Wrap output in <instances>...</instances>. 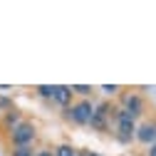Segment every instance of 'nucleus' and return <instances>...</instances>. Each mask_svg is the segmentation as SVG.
I'll return each mask as SVG.
<instances>
[{"instance_id": "1", "label": "nucleus", "mask_w": 156, "mask_h": 156, "mask_svg": "<svg viewBox=\"0 0 156 156\" xmlns=\"http://www.w3.org/2000/svg\"><path fill=\"white\" fill-rule=\"evenodd\" d=\"M136 129H139V122H136L126 109L116 107L114 109V119H112V134H114V139L119 141V144H131V141H136Z\"/></svg>"}, {"instance_id": "2", "label": "nucleus", "mask_w": 156, "mask_h": 156, "mask_svg": "<svg viewBox=\"0 0 156 156\" xmlns=\"http://www.w3.org/2000/svg\"><path fill=\"white\" fill-rule=\"evenodd\" d=\"M114 104L112 102H99V104H94V116H92V122L89 126L94 131H99V134H109L112 131V119H114Z\"/></svg>"}, {"instance_id": "3", "label": "nucleus", "mask_w": 156, "mask_h": 156, "mask_svg": "<svg viewBox=\"0 0 156 156\" xmlns=\"http://www.w3.org/2000/svg\"><path fill=\"white\" fill-rule=\"evenodd\" d=\"M92 116H94V104L89 99H80V102H74L69 109H65V119L77 124V126H89Z\"/></svg>"}, {"instance_id": "4", "label": "nucleus", "mask_w": 156, "mask_h": 156, "mask_svg": "<svg viewBox=\"0 0 156 156\" xmlns=\"http://www.w3.org/2000/svg\"><path fill=\"white\" fill-rule=\"evenodd\" d=\"M119 107L126 109L134 119H146V99L139 94V92H131V89H124L119 94Z\"/></svg>"}, {"instance_id": "5", "label": "nucleus", "mask_w": 156, "mask_h": 156, "mask_svg": "<svg viewBox=\"0 0 156 156\" xmlns=\"http://www.w3.org/2000/svg\"><path fill=\"white\" fill-rule=\"evenodd\" d=\"M37 139V129L32 122H23L20 126H15L10 131V146L17 149V146H32V141Z\"/></svg>"}, {"instance_id": "6", "label": "nucleus", "mask_w": 156, "mask_h": 156, "mask_svg": "<svg viewBox=\"0 0 156 156\" xmlns=\"http://www.w3.org/2000/svg\"><path fill=\"white\" fill-rule=\"evenodd\" d=\"M136 144H144L146 149L156 144V116H146L136 129Z\"/></svg>"}, {"instance_id": "7", "label": "nucleus", "mask_w": 156, "mask_h": 156, "mask_svg": "<svg viewBox=\"0 0 156 156\" xmlns=\"http://www.w3.org/2000/svg\"><path fill=\"white\" fill-rule=\"evenodd\" d=\"M72 97H74L72 87H67V84H57V89H55V104H60L62 109H69V107L74 104Z\"/></svg>"}, {"instance_id": "8", "label": "nucleus", "mask_w": 156, "mask_h": 156, "mask_svg": "<svg viewBox=\"0 0 156 156\" xmlns=\"http://www.w3.org/2000/svg\"><path fill=\"white\" fill-rule=\"evenodd\" d=\"M23 124V114L17 112V109H12V112H8V114H3V126L8 129V134L15 129V126H20Z\"/></svg>"}, {"instance_id": "9", "label": "nucleus", "mask_w": 156, "mask_h": 156, "mask_svg": "<svg viewBox=\"0 0 156 156\" xmlns=\"http://www.w3.org/2000/svg\"><path fill=\"white\" fill-rule=\"evenodd\" d=\"M55 89H57V84H37L35 87V92L42 97V99H50V102H55Z\"/></svg>"}, {"instance_id": "10", "label": "nucleus", "mask_w": 156, "mask_h": 156, "mask_svg": "<svg viewBox=\"0 0 156 156\" xmlns=\"http://www.w3.org/2000/svg\"><path fill=\"white\" fill-rule=\"evenodd\" d=\"M80 151L72 149V144H60V146H55V156H77Z\"/></svg>"}, {"instance_id": "11", "label": "nucleus", "mask_w": 156, "mask_h": 156, "mask_svg": "<svg viewBox=\"0 0 156 156\" xmlns=\"http://www.w3.org/2000/svg\"><path fill=\"white\" fill-rule=\"evenodd\" d=\"M99 92H104V97H116V94L124 92V87H122V84H102Z\"/></svg>"}, {"instance_id": "12", "label": "nucleus", "mask_w": 156, "mask_h": 156, "mask_svg": "<svg viewBox=\"0 0 156 156\" xmlns=\"http://www.w3.org/2000/svg\"><path fill=\"white\" fill-rule=\"evenodd\" d=\"M72 92H74L77 97H82V99H87L94 89H92V84H72Z\"/></svg>"}, {"instance_id": "13", "label": "nucleus", "mask_w": 156, "mask_h": 156, "mask_svg": "<svg viewBox=\"0 0 156 156\" xmlns=\"http://www.w3.org/2000/svg\"><path fill=\"white\" fill-rule=\"evenodd\" d=\"M10 156H37V151H32V146H17L10 151Z\"/></svg>"}, {"instance_id": "14", "label": "nucleus", "mask_w": 156, "mask_h": 156, "mask_svg": "<svg viewBox=\"0 0 156 156\" xmlns=\"http://www.w3.org/2000/svg\"><path fill=\"white\" fill-rule=\"evenodd\" d=\"M15 107H12V99H8V97H0V112L3 114H8V112H12Z\"/></svg>"}, {"instance_id": "15", "label": "nucleus", "mask_w": 156, "mask_h": 156, "mask_svg": "<svg viewBox=\"0 0 156 156\" xmlns=\"http://www.w3.org/2000/svg\"><path fill=\"white\" fill-rule=\"evenodd\" d=\"M37 156H55V149H40Z\"/></svg>"}, {"instance_id": "16", "label": "nucleus", "mask_w": 156, "mask_h": 156, "mask_svg": "<svg viewBox=\"0 0 156 156\" xmlns=\"http://www.w3.org/2000/svg\"><path fill=\"white\" fill-rule=\"evenodd\" d=\"M146 156H156V144H154V146H149V149H146Z\"/></svg>"}, {"instance_id": "17", "label": "nucleus", "mask_w": 156, "mask_h": 156, "mask_svg": "<svg viewBox=\"0 0 156 156\" xmlns=\"http://www.w3.org/2000/svg\"><path fill=\"white\" fill-rule=\"evenodd\" d=\"M77 156H92V151H80Z\"/></svg>"}, {"instance_id": "18", "label": "nucleus", "mask_w": 156, "mask_h": 156, "mask_svg": "<svg viewBox=\"0 0 156 156\" xmlns=\"http://www.w3.org/2000/svg\"><path fill=\"white\" fill-rule=\"evenodd\" d=\"M92 156H99V154H94V151H92Z\"/></svg>"}]
</instances>
